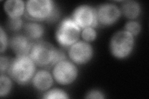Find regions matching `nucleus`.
<instances>
[{
    "mask_svg": "<svg viewBox=\"0 0 149 99\" xmlns=\"http://www.w3.org/2000/svg\"><path fill=\"white\" fill-rule=\"evenodd\" d=\"M29 56L37 66L49 68L67 57L64 51L55 48L48 42L42 40L35 42L32 44Z\"/></svg>",
    "mask_w": 149,
    "mask_h": 99,
    "instance_id": "f257e3e1",
    "label": "nucleus"
},
{
    "mask_svg": "<svg viewBox=\"0 0 149 99\" xmlns=\"http://www.w3.org/2000/svg\"><path fill=\"white\" fill-rule=\"evenodd\" d=\"M25 14L31 21L37 22H54L60 16L59 9L52 0H28Z\"/></svg>",
    "mask_w": 149,
    "mask_h": 99,
    "instance_id": "f03ea898",
    "label": "nucleus"
},
{
    "mask_svg": "<svg viewBox=\"0 0 149 99\" xmlns=\"http://www.w3.org/2000/svg\"><path fill=\"white\" fill-rule=\"evenodd\" d=\"M36 66L29 55L16 56L11 60L7 73L16 83L24 86L31 82L37 71Z\"/></svg>",
    "mask_w": 149,
    "mask_h": 99,
    "instance_id": "7ed1b4c3",
    "label": "nucleus"
},
{
    "mask_svg": "<svg viewBox=\"0 0 149 99\" xmlns=\"http://www.w3.org/2000/svg\"><path fill=\"white\" fill-rule=\"evenodd\" d=\"M81 29L71 17H66L60 22L55 32V39L63 48H69L80 40Z\"/></svg>",
    "mask_w": 149,
    "mask_h": 99,
    "instance_id": "20e7f679",
    "label": "nucleus"
},
{
    "mask_svg": "<svg viewBox=\"0 0 149 99\" xmlns=\"http://www.w3.org/2000/svg\"><path fill=\"white\" fill-rule=\"evenodd\" d=\"M134 37L125 30L118 31L112 36L109 43L111 53L119 60L127 58L134 50Z\"/></svg>",
    "mask_w": 149,
    "mask_h": 99,
    "instance_id": "39448f33",
    "label": "nucleus"
},
{
    "mask_svg": "<svg viewBox=\"0 0 149 99\" xmlns=\"http://www.w3.org/2000/svg\"><path fill=\"white\" fill-rule=\"evenodd\" d=\"M52 76L58 84L67 86L75 81L78 76V69L71 60L66 59L54 66Z\"/></svg>",
    "mask_w": 149,
    "mask_h": 99,
    "instance_id": "423d86ee",
    "label": "nucleus"
},
{
    "mask_svg": "<svg viewBox=\"0 0 149 99\" xmlns=\"http://www.w3.org/2000/svg\"><path fill=\"white\" fill-rule=\"evenodd\" d=\"M70 17L81 29L98 26L96 8L90 5L83 4L77 6L74 9Z\"/></svg>",
    "mask_w": 149,
    "mask_h": 99,
    "instance_id": "0eeeda50",
    "label": "nucleus"
},
{
    "mask_svg": "<svg viewBox=\"0 0 149 99\" xmlns=\"http://www.w3.org/2000/svg\"><path fill=\"white\" fill-rule=\"evenodd\" d=\"M98 26L108 27L118 22L122 14L120 8L115 4L106 3L96 8Z\"/></svg>",
    "mask_w": 149,
    "mask_h": 99,
    "instance_id": "6e6552de",
    "label": "nucleus"
},
{
    "mask_svg": "<svg viewBox=\"0 0 149 99\" xmlns=\"http://www.w3.org/2000/svg\"><path fill=\"white\" fill-rule=\"evenodd\" d=\"M94 50L88 42L79 40L68 48V56L71 61L77 64H85L93 57Z\"/></svg>",
    "mask_w": 149,
    "mask_h": 99,
    "instance_id": "1a4fd4ad",
    "label": "nucleus"
},
{
    "mask_svg": "<svg viewBox=\"0 0 149 99\" xmlns=\"http://www.w3.org/2000/svg\"><path fill=\"white\" fill-rule=\"evenodd\" d=\"M33 43L22 33H16L9 40V45L16 56L29 55Z\"/></svg>",
    "mask_w": 149,
    "mask_h": 99,
    "instance_id": "9d476101",
    "label": "nucleus"
},
{
    "mask_svg": "<svg viewBox=\"0 0 149 99\" xmlns=\"http://www.w3.org/2000/svg\"><path fill=\"white\" fill-rule=\"evenodd\" d=\"M54 77L49 71L40 69L35 73L32 79V84L34 87L40 92H45L49 90L54 84Z\"/></svg>",
    "mask_w": 149,
    "mask_h": 99,
    "instance_id": "9b49d317",
    "label": "nucleus"
},
{
    "mask_svg": "<svg viewBox=\"0 0 149 99\" xmlns=\"http://www.w3.org/2000/svg\"><path fill=\"white\" fill-rule=\"evenodd\" d=\"M22 34L32 42H35L42 40L45 34V28L39 22L30 21L24 24Z\"/></svg>",
    "mask_w": 149,
    "mask_h": 99,
    "instance_id": "f8f14e48",
    "label": "nucleus"
},
{
    "mask_svg": "<svg viewBox=\"0 0 149 99\" xmlns=\"http://www.w3.org/2000/svg\"><path fill=\"white\" fill-rule=\"evenodd\" d=\"M4 9L8 18H21L26 12V3L22 0H8L4 3Z\"/></svg>",
    "mask_w": 149,
    "mask_h": 99,
    "instance_id": "ddd939ff",
    "label": "nucleus"
},
{
    "mask_svg": "<svg viewBox=\"0 0 149 99\" xmlns=\"http://www.w3.org/2000/svg\"><path fill=\"white\" fill-rule=\"evenodd\" d=\"M121 14L129 20L137 19L142 12L141 4L134 0H127L123 1L120 8Z\"/></svg>",
    "mask_w": 149,
    "mask_h": 99,
    "instance_id": "4468645a",
    "label": "nucleus"
},
{
    "mask_svg": "<svg viewBox=\"0 0 149 99\" xmlns=\"http://www.w3.org/2000/svg\"><path fill=\"white\" fill-rule=\"evenodd\" d=\"M13 87L12 79L5 74L0 76V97H5L11 92Z\"/></svg>",
    "mask_w": 149,
    "mask_h": 99,
    "instance_id": "2eb2a0df",
    "label": "nucleus"
},
{
    "mask_svg": "<svg viewBox=\"0 0 149 99\" xmlns=\"http://www.w3.org/2000/svg\"><path fill=\"white\" fill-rule=\"evenodd\" d=\"M43 98L55 99V98H68V93L60 89H52L47 91L43 93Z\"/></svg>",
    "mask_w": 149,
    "mask_h": 99,
    "instance_id": "dca6fc26",
    "label": "nucleus"
},
{
    "mask_svg": "<svg viewBox=\"0 0 149 99\" xmlns=\"http://www.w3.org/2000/svg\"><path fill=\"white\" fill-rule=\"evenodd\" d=\"M124 30L134 37H136L140 34L142 30V27L139 22L135 20H129L125 24Z\"/></svg>",
    "mask_w": 149,
    "mask_h": 99,
    "instance_id": "f3484780",
    "label": "nucleus"
},
{
    "mask_svg": "<svg viewBox=\"0 0 149 99\" xmlns=\"http://www.w3.org/2000/svg\"><path fill=\"white\" fill-rule=\"evenodd\" d=\"M21 18L18 19H9L8 18V21L7 22V27L8 30L10 31L16 33H19L21 30H22L23 26H24Z\"/></svg>",
    "mask_w": 149,
    "mask_h": 99,
    "instance_id": "a211bd4d",
    "label": "nucleus"
},
{
    "mask_svg": "<svg viewBox=\"0 0 149 99\" xmlns=\"http://www.w3.org/2000/svg\"><path fill=\"white\" fill-rule=\"evenodd\" d=\"M81 37L84 41L88 43L95 40L97 37V32L95 28L87 27L81 29Z\"/></svg>",
    "mask_w": 149,
    "mask_h": 99,
    "instance_id": "6ab92c4d",
    "label": "nucleus"
},
{
    "mask_svg": "<svg viewBox=\"0 0 149 99\" xmlns=\"http://www.w3.org/2000/svg\"><path fill=\"white\" fill-rule=\"evenodd\" d=\"M0 42H1L0 51H1V53H3L6 51L8 46L9 45V39L6 32L4 31L2 26L0 27Z\"/></svg>",
    "mask_w": 149,
    "mask_h": 99,
    "instance_id": "aec40b11",
    "label": "nucleus"
},
{
    "mask_svg": "<svg viewBox=\"0 0 149 99\" xmlns=\"http://www.w3.org/2000/svg\"><path fill=\"white\" fill-rule=\"evenodd\" d=\"M11 60H9L7 56L1 55L0 57V71L1 74H5L8 73L9 66L11 64Z\"/></svg>",
    "mask_w": 149,
    "mask_h": 99,
    "instance_id": "412c9836",
    "label": "nucleus"
},
{
    "mask_svg": "<svg viewBox=\"0 0 149 99\" xmlns=\"http://www.w3.org/2000/svg\"><path fill=\"white\" fill-rule=\"evenodd\" d=\"M105 97L104 93L100 90H97V89H93V90L90 91L85 96L86 98L91 99H103Z\"/></svg>",
    "mask_w": 149,
    "mask_h": 99,
    "instance_id": "4be33fe9",
    "label": "nucleus"
}]
</instances>
